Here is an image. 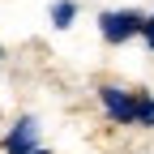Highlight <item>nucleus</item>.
<instances>
[{
    "label": "nucleus",
    "mask_w": 154,
    "mask_h": 154,
    "mask_svg": "<svg viewBox=\"0 0 154 154\" xmlns=\"http://www.w3.org/2000/svg\"><path fill=\"white\" fill-rule=\"evenodd\" d=\"M73 17H77V5H73V0H56V5H51V26L69 30V26H73Z\"/></svg>",
    "instance_id": "obj_5"
},
{
    "label": "nucleus",
    "mask_w": 154,
    "mask_h": 154,
    "mask_svg": "<svg viewBox=\"0 0 154 154\" xmlns=\"http://www.w3.org/2000/svg\"><path fill=\"white\" fill-rule=\"evenodd\" d=\"M34 141H38V120L26 116V120H17V128L5 137V154H30Z\"/></svg>",
    "instance_id": "obj_3"
},
{
    "label": "nucleus",
    "mask_w": 154,
    "mask_h": 154,
    "mask_svg": "<svg viewBox=\"0 0 154 154\" xmlns=\"http://www.w3.org/2000/svg\"><path fill=\"white\" fill-rule=\"evenodd\" d=\"M30 154H51V150H38V146H34V150H30Z\"/></svg>",
    "instance_id": "obj_7"
},
{
    "label": "nucleus",
    "mask_w": 154,
    "mask_h": 154,
    "mask_svg": "<svg viewBox=\"0 0 154 154\" xmlns=\"http://www.w3.org/2000/svg\"><path fill=\"white\" fill-rule=\"evenodd\" d=\"M141 22H146V17L133 13V9H111V13L99 17V30H103L107 43H128L133 34H141Z\"/></svg>",
    "instance_id": "obj_1"
},
{
    "label": "nucleus",
    "mask_w": 154,
    "mask_h": 154,
    "mask_svg": "<svg viewBox=\"0 0 154 154\" xmlns=\"http://www.w3.org/2000/svg\"><path fill=\"white\" fill-rule=\"evenodd\" d=\"M99 99H103V111L116 124H133V94L124 86H99Z\"/></svg>",
    "instance_id": "obj_2"
},
{
    "label": "nucleus",
    "mask_w": 154,
    "mask_h": 154,
    "mask_svg": "<svg viewBox=\"0 0 154 154\" xmlns=\"http://www.w3.org/2000/svg\"><path fill=\"white\" fill-rule=\"evenodd\" d=\"M141 38H146V47L154 51V17H146V22H141Z\"/></svg>",
    "instance_id": "obj_6"
},
{
    "label": "nucleus",
    "mask_w": 154,
    "mask_h": 154,
    "mask_svg": "<svg viewBox=\"0 0 154 154\" xmlns=\"http://www.w3.org/2000/svg\"><path fill=\"white\" fill-rule=\"evenodd\" d=\"M0 56H5V51H0Z\"/></svg>",
    "instance_id": "obj_8"
},
{
    "label": "nucleus",
    "mask_w": 154,
    "mask_h": 154,
    "mask_svg": "<svg viewBox=\"0 0 154 154\" xmlns=\"http://www.w3.org/2000/svg\"><path fill=\"white\" fill-rule=\"evenodd\" d=\"M133 124L154 128V99L150 94H133Z\"/></svg>",
    "instance_id": "obj_4"
}]
</instances>
